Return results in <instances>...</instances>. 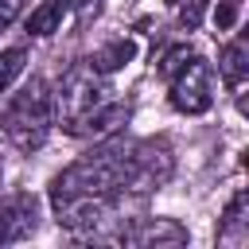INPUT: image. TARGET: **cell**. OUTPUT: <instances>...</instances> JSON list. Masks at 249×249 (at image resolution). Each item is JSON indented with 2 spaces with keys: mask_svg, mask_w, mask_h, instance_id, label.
<instances>
[{
  "mask_svg": "<svg viewBox=\"0 0 249 249\" xmlns=\"http://www.w3.org/2000/svg\"><path fill=\"white\" fill-rule=\"evenodd\" d=\"M51 105H54V121L70 136H109L128 121V105L113 101L105 74H97L89 62L66 70V78L51 93Z\"/></svg>",
  "mask_w": 249,
  "mask_h": 249,
  "instance_id": "cell-1",
  "label": "cell"
},
{
  "mask_svg": "<svg viewBox=\"0 0 249 249\" xmlns=\"http://www.w3.org/2000/svg\"><path fill=\"white\" fill-rule=\"evenodd\" d=\"M128 160H132V140H101L93 152H86L82 160H74L70 167H62L51 183V206L66 202V198H117L124 191V175H128Z\"/></svg>",
  "mask_w": 249,
  "mask_h": 249,
  "instance_id": "cell-2",
  "label": "cell"
},
{
  "mask_svg": "<svg viewBox=\"0 0 249 249\" xmlns=\"http://www.w3.org/2000/svg\"><path fill=\"white\" fill-rule=\"evenodd\" d=\"M54 124V105H51V89L43 78H35L23 93H16L8 101V109L0 113V144L12 152H35L43 148L47 132Z\"/></svg>",
  "mask_w": 249,
  "mask_h": 249,
  "instance_id": "cell-3",
  "label": "cell"
},
{
  "mask_svg": "<svg viewBox=\"0 0 249 249\" xmlns=\"http://www.w3.org/2000/svg\"><path fill=\"white\" fill-rule=\"evenodd\" d=\"M167 101L171 109L187 113V117H198L214 105V70L206 58L191 54L179 70L167 74Z\"/></svg>",
  "mask_w": 249,
  "mask_h": 249,
  "instance_id": "cell-4",
  "label": "cell"
},
{
  "mask_svg": "<svg viewBox=\"0 0 249 249\" xmlns=\"http://www.w3.org/2000/svg\"><path fill=\"white\" fill-rule=\"evenodd\" d=\"M171 148L163 140H144L132 144V160H128V175H124V191L121 195H152L171 179Z\"/></svg>",
  "mask_w": 249,
  "mask_h": 249,
  "instance_id": "cell-5",
  "label": "cell"
},
{
  "mask_svg": "<svg viewBox=\"0 0 249 249\" xmlns=\"http://www.w3.org/2000/svg\"><path fill=\"white\" fill-rule=\"evenodd\" d=\"M39 226V198L31 191H12L0 195V245L31 237Z\"/></svg>",
  "mask_w": 249,
  "mask_h": 249,
  "instance_id": "cell-6",
  "label": "cell"
},
{
  "mask_svg": "<svg viewBox=\"0 0 249 249\" xmlns=\"http://www.w3.org/2000/svg\"><path fill=\"white\" fill-rule=\"evenodd\" d=\"M187 226H179L175 218H140L136 226L121 230L124 245H140V249H179L187 245Z\"/></svg>",
  "mask_w": 249,
  "mask_h": 249,
  "instance_id": "cell-7",
  "label": "cell"
},
{
  "mask_svg": "<svg viewBox=\"0 0 249 249\" xmlns=\"http://www.w3.org/2000/svg\"><path fill=\"white\" fill-rule=\"evenodd\" d=\"M245 74H249V39L237 35L222 47V58H218V78L241 97V86H245Z\"/></svg>",
  "mask_w": 249,
  "mask_h": 249,
  "instance_id": "cell-8",
  "label": "cell"
},
{
  "mask_svg": "<svg viewBox=\"0 0 249 249\" xmlns=\"http://www.w3.org/2000/svg\"><path fill=\"white\" fill-rule=\"evenodd\" d=\"M70 8H74V0H39V4L31 8V16L23 19L27 35H35V39H47V35L62 31V19L70 16Z\"/></svg>",
  "mask_w": 249,
  "mask_h": 249,
  "instance_id": "cell-9",
  "label": "cell"
},
{
  "mask_svg": "<svg viewBox=\"0 0 249 249\" xmlns=\"http://www.w3.org/2000/svg\"><path fill=\"white\" fill-rule=\"evenodd\" d=\"M245 206H249V195H245V191H237V195L226 202V210H222V226H218V241H222V245H245V237H249Z\"/></svg>",
  "mask_w": 249,
  "mask_h": 249,
  "instance_id": "cell-10",
  "label": "cell"
},
{
  "mask_svg": "<svg viewBox=\"0 0 249 249\" xmlns=\"http://www.w3.org/2000/svg\"><path fill=\"white\" fill-rule=\"evenodd\" d=\"M132 54H136V43L132 39H113V43H105L93 58H89V66L97 70V74H113V70H121V66H128L132 62Z\"/></svg>",
  "mask_w": 249,
  "mask_h": 249,
  "instance_id": "cell-11",
  "label": "cell"
},
{
  "mask_svg": "<svg viewBox=\"0 0 249 249\" xmlns=\"http://www.w3.org/2000/svg\"><path fill=\"white\" fill-rule=\"evenodd\" d=\"M23 66H27V51H23V47H8V51H0V93L12 89V82L23 74Z\"/></svg>",
  "mask_w": 249,
  "mask_h": 249,
  "instance_id": "cell-12",
  "label": "cell"
},
{
  "mask_svg": "<svg viewBox=\"0 0 249 249\" xmlns=\"http://www.w3.org/2000/svg\"><path fill=\"white\" fill-rule=\"evenodd\" d=\"M241 4H245V0H218V8H214V27H218V31H233V23H237V16H241Z\"/></svg>",
  "mask_w": 249,
  "mask_h": 249,
  "instance_id": "cell-13",
  "label": "cell"
},
{
  "mask_svg": "<svg viewBox=\"0 0 249 249\" xmlns=\"http://www.w3.org/2000/svg\"><path fill=\"white\" fill-rule=\"evenodd\" d=\"M206 8H210V0H191V4H187V8L179 12V27H183V31H195V27L202 23Z\"/></svg>",
  "mask_w": 249,
  "mask_h": 249,
  "instance_id": "cell-14",
  "label": "cell"
},
{
  "mask_svg": "<svg viewBox=\"0 0 249 249\" xmlns=\"http://www.w3.org/2000/svg\"><path fill=\"white\" fill-rule=\"evenodd\" d=\"M187 58H191V47H187V43H183V47H171V51L163 54V62H160V74L167 78V74H171V70H179Z\"/></svg>",
  "mask_w": 249,
  "mask_h": 249,
  "instance_id": "cell-15",
  "label": "cell"
},
{
  "mask_svg": "<svg viewBox=\"0 0 249 249\" xmlns=\"http://www.w3.org/2000/svg\"><path fill=\"white\" fill-rule=\"evenodd\" d=\"M19 8H23V0H0V31L12 27V19L19 16Z\"/></svg>",
  "mask_w": 249,
  "mask_h": 249,
  "instance_id": "cell-16",
  "label": "cell"
},
{
  "mask_svg": "<svg viewBox=\"0 0 249 249\" xmlns=\"http://www.w3.org/2000/svg\"><path fill=\"white\" fill-rule=\"evenodd\" d=\"M97 4H101V0H78V12H82V19H89V16L97 12Z\"/></svg>",
  "mask_w": 249,
  "mask_h": 249,
  "instance_id": "cell-17",
  "label": "cell"
}]
</instances>
